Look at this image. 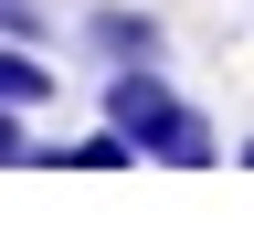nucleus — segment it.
<instances>
[{"instance_id": "1", "label": "nucleus", "mask_w": 254, "mask_h": 244, "mask_svg": "<svg viewBox=\"0 0 254 244\" xmlns=\"http://www.w3.org/2000/svg\"><path fill=\"white\" fill-rule=\"evenodd\" d=\"M106 117L138 138V160H170V170H212V160H222L212 117L190 106L159 64H117V75H106Z\"/></svg>"}, {"instance_id": "2", "label": "nucleus", "mask_w": 254, "mask_h": 244, "mask_svg": "<svg viewBox=\"0 0 254 244\" xmlns=\"http://www.w3.org/2000/svg\"><path fill=\"white\" fill-rule=\"evenodd\" d=\"M85 53H106V64H159L170 32H159V11H138V0H106V11H85Z\"/></svg>"}, {"instance_id": "3", "label": "nucleus", "mask_w": 254, "mask_h": 244, "mask_svg": "<svg viewBox=\"0 0 254 244\" xmlns=\"http://www.w3.org/2000/svg\"><path fill=\"white\" fill-rule=\"evenodd\" d=\"M32 160H43V170H127V160H138V138L106 117V128H85V138H64V149H32Z\"/></svg>"}, {"instance_id": "4", "label": "nucleus", "mask_w": 254, "mask_h": 244, "mask_svg": "<svg viewBox=\"0 0 254 244\" xmlns=\"http://www.w3.org/2000/svg\"><path fill=\"white\" fill-rule=\"evenodd\" d=\"M53 64H43V43H11V32H0V106H43L53 96Z\"/></svg>"}, {"instance_id": "5", "label": "nucleus", "mask_w": 254, "mask_h": 244, "mask_svg": "<svg viewBox=\"0 0 254 244\" xmlns=\"http://www.w3.org/2000/svg\"><path fill=\"white\" fill-rule=\"evenodd\" d=\"M0 32H11V43H43L53 11H43V0H0Z\"/></svg>"}, {"instance_id": "6", "label": "nucleus", "mask_w": 254, "mask_h": 244, "mask_svg": "<svg viewBox=\"0 0 254 244\" xmlns=\"http://www.w3.org/2000/svg\"><path fill=\"white\" fill-rule=\"evenodd\" d=\"M0 160H32L21 149V106H0Z\"/></svg>"}, {"instance_id": "7", "label": "nucleus", "mask_w": 254, "mask_h": 244, "mask_svg": "<svg viewBox=\"0 0 254 244\" xmlns=\"http://www.w3.org/2000/svg\"><path fill=\"white\" fill-rule=\"evenodd\" d=\"M244 160H254V138H244Z\"/></svg>"}]
</instances>
